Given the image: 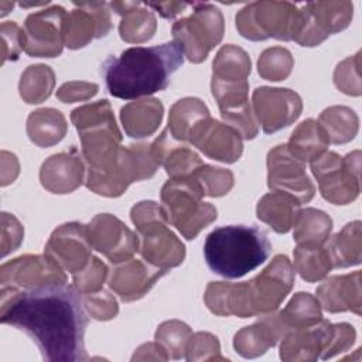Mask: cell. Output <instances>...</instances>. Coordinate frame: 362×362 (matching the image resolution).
I'll return each mask as SVG.
<instances>
[{"label":"cell","instance_id":"1","mask_svg":"<svg viewBox=\"0 0 362 362\" xmlns=\"http://www.w3.org/2000/svg\"><path fill=\"white\" fill-rule=\"evenodd\" d=\"M0 321L25 332L48 362H82L88 327L82 297L74 286L33 290L1 287Z\"/></svg>","mask_w":362,"mask_h":362},{"label":"cell","instance_id":"2","mask_svg":"<svg viewBox=\"0 0 362 362\" xmlns=\"http://www.w3.org/2000/svg\"><path fill=\"white\" fill-rule=\"evenodd\" d=\"M184 52L175 41L153 47H132L102 65L109 93L130 100L164 90L182 65Z\"/></svg>","mask_w":362,"mask_h":362},{"label":"cell","instance_id":"3","mask_svg":"<svg viewBox=\"0 0 362 362\" xmlns=\"http://www.w3.org/2000/svg\"><path fill=\"white\" fill-rule=\"evenodd\" d=\"M272 250L267 233L256 226L229 225L214 229L205 239L208 267L225 279H239L263 264Z\"/></svg>","mask_w":362,"mask_h":362},{"label":"cell","instance_id":"4","mask_svg":"<svg viewBox=\"0 0 362 362\" xmlns=\"http://www.w3.org/2000/svg\"><path fill=\"white\" fill-rule=\"evenodd\" d=\"M71 122L79 133L81 154L88 168L109 167L122 147V132L109 100L100 99L74 109Z\"/></svg>","mask_w":362,"mask_h":362},{"label":"cell","instance_id":"5","mask_svg":"<svg viewBox=\"0 0 362 362\" xmlns=\"http://www.w3.org/2000/svg\"><path fill=\"white\" fill-rule=\"evenodd\" d=\"M140 246L139 253L150 264L164 269L180 266L185 259V246L168 228L161 205L156 201H140L130 209Z\"/></svg>","mask_w":362,"mask_h":362},{"label":"cell","instance_id":"6","mask_svg":"<svg viewBox=\"0 0 362 362\" xmlns=\"http://www.w3.org/2000/svg\"><path fill=\"white\" fill-rule=\"evenodd\" d=\"M204 192L192 177L170 178L161 188V209L168 225L185 239H195L218 218L216 208L204 202Z\"/></svg>","mask_w":362,"mask_h":362},{"label":"cell","instance_id":"7","mask_svg":"<svg viewBox=\"0 0 362 362\" xmlns=\"http://www.w3.org/2000/svg\"><path fill=\"white\" fill-rule=\"evenodd\" d=\"M158 167L151 143H133L120 147L109 167L102 170L88 168L85 185L98 195L117 198L126 192L132 182L151 178Z\"/></svg>","mask_w":362,"mask_h":362},{"label":"cell","instance_id":"8","mask_svg":"<svg viewBox=\"0 0 362 362\" xmlns=\"http://www.w3.org/2000/svg\"><path fill=\"white\" fill-rule=\"evenodd\" d=\"M171 33L184 57L192 64H201L223 38V16L211 3H192L191 16L177 20Z\"/></svg>","mask_w":362,"mask_h":362},{"label":"cell","instance_id":"9","mask_svg":"<svg viewBox=\"0 0 362 362\" xmlns=\"http://www.w3.org/2000/svg\"><path fill=\"white\" fill-rule=\"evenodd\" d=\"M235 23L238 33L250 41H293L298 7L290 1H253L236 13Z\"/></svg>","mask_w":362,"mask_h":362},{"label":"cell","instance_id":"10","mask_svg":"<svg viewBox=\"0 0 362 362\" xmlns=\"http://www.w3.org/2000/svg\"><path fill=\"white\" fill-rule=\"evenodd\" d=\"M311 173L318 182L321 197L334 205H348L361 192V151L355 150L341 157L335 151H325L310 163Z\"/></svg>","mask_w":362,"mask_h":362},{"label":"cell","instance_id":"11","mask_svg":"<svg viewBox=\"0 0 362 362\" xmlns=\"http://www.w3.org/2000/svg\"><path fill=\"white\" fill-rule=\"evenodd\" d=\"M354 17L352 1H310L298 8V23L294 34L297 44L317 47L331 34L345 30Z\"/></svg>","mask_w":362,"mask_h":362},{"label":"cell","instance_id":"12","mask_svg":"<svg viewBox=\"0 0 362 362\" xmlns=\"http://www.w3.org/2000/svg\"><path fill=\"white\" fill-rule=\"evenodd\" d=\"M294 281L296 273L290 259L286 255H276L257 276L247 281L255 317L276 311L291 291Z\"/></svg>","mask_w":362,"mask_h":362},{"label":"cell","instance_id":"13","mask_svg":"<svg viewBox=\"0 0 362 362\" xmlns=\"http://www.w3.org/2000/svg\"><path fill=\"white\" fill-rule=\"evenodd\" d=\"M66 11L62 6H51L27 16L23 27V49L34 58H55L64 49V23Z\"/></svg>","mask_w":362,"mask_h":362},{"label":"cell","instance_id":"14","mask_svg":"<svg viewBox=\"0 0 362 362\" xmlns=\"http://www.w3.org/2000/svg\"><path fill=\"white\" fill-rule=\"evenodd\" d=\"M252 110L263 133H276L293 124L303 112L301 96L288 88L259 86L252 95Z\"/></svg>","mask_w":362,"mask_h":362},{"label":"cell","instance_id":"15","mask_svg":"<svg viewBox=\"0 0 362 362\" xmlns=\"http://www.w3.org/2000/svg\"><path fill=\"white\" fill-rule=\"evenodd\" d=\"M66 284L65 270L47 255H23L0 267V286L33 290Z\"/></svg>","mask_w":362,"mask_h":362},{"label":"cell","instance_id":"16","mask_svg":"<svg viewBox=\"0 0 362 362\" xmlns=\"http://www.w3.org/2000/svg\"><path fill=\"white\" fill-rule=\"evenodd\" d=\"M267 187L293 195L300 204H307L314 198L315 187L305 173V163L297 160L287 148L279 144L267 153Z\"/></svg>","mask_w":362,"mask_h":362},{"label":"cell","instance_id":"17","mask_svg":"<svg viewBox=\"0 0 362 362\" xmlns=\"http://www.w3.org/2000/svg\"><path fill=\"white\" fill-rule=\"evenodd\" d=\"M88 232L92 247L112 264L129 260L139 252V235L112 214H98L88 223Z\"/></svg>","mask_w":362,"mask_h":362},{"label":"cell","instance_id":"18","mask_svg":"<svg viewBox=\"0 0 362 362\" xmlns=\"http://www.w3.org/2000/svg\"><path fill=\"white\" fill-rule=\"evenodd\" d=\"M92 249L88 225L66 222L52 230L45 245L44 255L65 272L75 273L89 262Z\"/></svg>","mask_w":362,"mask_h":362},{"label":"cell","instance_id":"19","mask_svg":"<svg viewBox=\"0 0 362 362\" xmlns=\"http://www.w3.org/2000/svg\"><path fill=\"white\" fill-rule=\"evenodd\" d=\"M64 23V42L69 49L86 47L92 40L102 38L112 30L109 4L105 1L74 3Z\"/></svg>","mask_w":362,"mask_h":362},{"label":"cell","instance_id":"20","mask_svg":"<svg viewBox=\"0 0 362 362\" xmlns=\"http://www.w3.org/2000/svg\"><path fill=\"white\" fill-rule=\"evenodd\" d=\"M243 139L232 127L214 117L202 120L191 133L189 141L208 158L232 164L243 153Z\"/></svg>","mask_w":362,"mask_h":362},{"label":"cell","instance_id":"21","mask_svg":"<svg viewBox=\"0 0 362 362\" xmlns=\"http://www.w3.org/2000/svg\"><path fill=\"white\" fill-rule=\"evenodd\" d=\"M165 273L167 270L156 267L144 259L132 257L113 264L107 286L122 301L132 303L143 298Z\"/></svg>","mask_w":362,"mask_h":362},{"label":"cell","instance_id":"22","mask_svg":"<svg viewBox=\"0 0 362 362\" xmlns=\"http://www.w3.org/2000/svg\"><path fill=\"white\" fill-rule=\"evenodd\" d=\"M82 154L72 146L68 151L49 156L40 168L41 185L52 194H71L85 182Z\"/></svg>","mask_w":362,"mask_h":362},{"label":"cell","instance_id":"23","mask_svg":"<svg viewBox=\"0 0 362 362\" xmlns=\"http://www.w3.org/2000/svg\"><path fill=\"white\" fill-rule=\"evenodd\" d=\"M332 331V324L321 318L307 327L290 328L280 339V359L286 362H314L325 349Z\"/></svg>","mask_w":362,"mask_h":362},{"label":"cell","instance_id":"24","mask_svg":"<svg viewBox=\"0 0 362 362\" xmlns=\"http://www.w3.org/2000/svg\"><path fill=\"white\" fill-rule=\"evenodd\" d=\"M362 273L359 270L341 276H331L317 287V300L327 313L351 311L361 315Z\"/></svg>","mask_w":362,"mask_h":362},{"label":"cell","instance_id":"25","mask_svg":"<svg viewBox=\"0 0 362 362\" xmlns=\"http://www.w3.org/2000/svg\"><path fill=\"white\" fill-rule=\"evenodd\" d=\"M284 334L286 328L276 311L260 314L255 324L246 325L235 334L233 348L240 356L253 359L273 348Z\"/></svg>","mask_w":362,"mask_h":362},{"label":"cell","instance_id":"26","mask_svg":"<svg viewBox=\"0 0 362 362\" xmlns=\"http://www.w3.org/2000/svg\"><path fill=\"white\" fill-rule=\"evenodd\" d=\"M151 150L158 165L164 167L170 178L191 177L204 164L198 153L185 143L173 139L167 127L151 143Z\"/></svg>","mask_w":362,"mask_h":362},{"label":"cell","instance_id":"27","mask_svg":"<svg viewBox=\"0 0 362 362\" xmlns=\"http://www.w3.org/2000/svg\"><path fill=\"white\" fill-rule=\"evenodd\" d=\"M204 301L208 310L219 317H255L250 307L247 281H209L204 293Z\"/></svg>","mask_w":362,"mask_h":362},{"label":"cell","instance_id":"28","mask_svg":"<svg viewBox=\"0 0 362 362\" xmlns=\"http://www.w3.org/2000/svg\"><path fill=\"white\" fill-rule=\"evenodd\" d=\"M164 106L156 98H141L129 102L120 109V122L126 136L146 139L154 134L161 124Z\"/></svg>","mask_w":362,"mask_h":362},{"label":"cell","instance_id":"29","mask_svg":"<svg viewBox=\"0 0 362 362\" xmlns=\"http://www.w3.org/2000/svg\"><path fill=\"white\" fill-rule=\"evenodd\" d=\"M300 201L290 194L272 191L264 194L256 205V216L277 233H287L300 211Z\"/></svg>","mask_w":362,"mask_h":362},{"label":"cell","instance_id":"30","mask_svg":"<svg viewBox=\"0 0 362 362\" xmlns=\"http://www.w3.org/2000/svg\"><path fill=\"white\" fill-rule=\"evenodd\" d=\"M68 132L65 116L54 107H41L27 117V136L38 147H51L59 143Z\"/></svg>","mask_w":362,"mask_h":362},{"label":"cell","instance_id":"31","mask_svg":"<svg viewBox=\"0 0 362 362\" xmlns=\"http://www.w3.org/2000/svg\"><path fill=\"white\" fill-rule=\"evenodd\" d=\"M325 247L329 253L332 267L345 269L358 266L362 260L361 221L346 223L339 232L328 238Z\"/></svg>","mask_w":362,"mask_h":362},{"label":"cell","instance_id":"32","mask_svg":"<svg viewBox=\"0 0 362 362\" xmlns=\"http://www.w3.org/2000/svg\"><path fill=\"white\" fill-rule=\"evenodd\" d=\"M209 116V109L201 99L187 96L177 100L170 107L167 129L173 139L185 143L189 141L195 127Z\"/></svg>","mask_w":362,"mask_h":362},{"label":"cell","instance_id":"33","mask_svg":"<svg viewBox=\"0 0 362 362\" xmlns=\"http://www.w3.org/2000/svg\"><path fill=\"white\" fill-rule=\"evenodd\" d=\"M328 144L329 140L320 123L314 119H305L293 130L287 148L297 160L311 163L327 151Z\"/></svg>","mask_w":362,"mask_h":362},{"label":"cell","instance_id":"34","mask_svg":"<svg viewBox=\"0 0 362 362\" xmlns=\"http://www.w3.org/2000/svg\"><path fill=\"white\" fill-rule=\"evenodd\" d=\"M252 71V61L247 52L235 45L226 44L221 47L212 62L211 81L223 83H243Z\"/></svg>","mask_w":362,"mask_h":362},{"label":"cell","instance_id":"35","mask_svg":"<svg viewBox=\"0 0 362 362\" xmlns=\"http://www.w3.org/2000/svg\"><path fill=\"white\" fill-rule=\"evenodd\" d=\"M320 126L324 129L329 143L345 144L355 139L359 130V117L348 106H329L320 113Z\"/></svg>","mask_w":362,"mask_h":362},{"label":"cell","instance_id":"36","mask_svg":"<svg viewBox=\"0 0 362 362\" xmlns=\"http://www.w3.org/2000/svg\"><path fill=\"white\" fill-rule=\"evenodd\" d=\"M293 226L297 245H324L331 235L332 219L321 209L304 208L298 211Z\"/></svg>","mask_w":362,"mask_h":362},{"label":"cell","instance_id":"37","mask_svg":"<svg viewBox=\"0 0 362 362\" xmlns=\"http://www.w3.org/2000/svg\"><path fill=\"white\" fill-rule=\"evenodd\" d=\"M294 270L307 283L324 280L334 269L329 253L324 245H297L293 250Z\"/></svg>","mask_w":362,"mask_h":362},{"label":"cell","instance_id":"38","mask_svg":"<svg viewBox=\"0 0 362 362\" xmlns=\"http://www.w3.org/2000/svg\"><path fill=\"white\" fill-rule=\"evenodd\" d=\"M54 86L55 74L52 68L45 64H35L23 71L18 82V93L23 102L38 105L51 96Z\"/></svg>","mask_w":362,"mask_h":362},{"label":"cell","instance_id":"39","mask_svg":"<svg viewBox=\"0 0 362 362\" xmlns=\"http://www.w3.org/2000/svg\"><path fill=\"white\" fill-rule=\"evenodd\" d=\"M286 332L290 328L307 327L318 322L322 318V311L320 301L310 293L298 291L296 293L287 305L277 313Z\"/></svg>","mask_w":362,"mask_h":362},{"label":"cell","instance_id":"40","mask_svg":"<svg viewBox=\"0 0 362 362\" xmlns=\"http://www.w3.org/2000/svg\"><path fill=\"white\" fill-rule=\"evenodd\" d=\"M141 3L124 16L119 24V34L124 42L143 44L153 38L157 30V18L154 13Z\"/></svg>","mask_w":362,"mask_h":362},{"label":"cell","instance_id":"41","mask_svg":"<svg viewBox=\"0 0 362 362\" xmlns=\"http://www.w3.org/2000/svg\"><path fill=\"white\" fill-rule=\"evenodd\" d=\"M191 335L192 331L188 324L180 320H168L157 327L154 339L165 349L168 358L182 359L185 358V349Z\"/></svg>","mask_w":362,"mask_h":362},{"label":"cell","instance_id":"42","mask_svg":"<svg viewBox=\"0 0 362 362\" xmlns=\"http://www.w3.org/2000/svg\"><path fill=\"white\" fill-rule=\"evenodd\" d=\"M293 66L294 58L284 47L266 48L257 59V72L260 78L270 82L287 79L293 71Z\"/></svg>","mask_w":362,"mask_h":362},{"label":"cell","instance_id":"43","mask_svg":"<svg viewBox=\"0 0 362 362\" xmlns=\"http://www.w3.org/2000/svg\"><path fill=\"white\" fill-rule=\"evenodd\" d=\"M191 177L199 184L204 195L209 198L226 195L235 182L233 173L230 170L211 164H202Z\"/></svg>","mask_w":362,"mask_h":362},{"label":"cell","instance_id":"44","mask_svg":"<svg viewBox=\"0 0 362 362\" xmlns=\"http://www.w3.org/2000/svg\"><path fill=\"white\" fill-rule=\"evenodd\" d=\"M361 51L355 55L342 59L334 71V85L338 90L349 96H361L362 93V79L359 64Z\"/></svg>","mask_w":362,"mask_h":362},{"label":"cell","instance_id":"45","mask_svg":"<svg viewBox=\"0 0 362 362\" xmlns=\"http://www.w3.org/2000/svg\"><path fill=\"white\" fill-rule=\"evenodd\" d=\"M109 277V269L99 257L92 256L81 270L72 273L74 287L81 293H95L102 290Z\"/></svg>","mask_w":362,"mask_h":362},{"label":"cell","instance_id":"46","mask_svg":"<svg viewBox=\"0 0 362 362\" xmlns=\"http://www.w3.org/2000/svg\"><path fill=\"white\" fill-rule=\"evenodd\" d=\"M185 359L188 362L228 361L221 354L219 339L214 334L205 331L195 332L189 337L185 349Z\"/></svg>","mask_w":362,"mask_h":362},{"label":"cell","instance_id":"47","mask_svg":"<svg viewBox=\"0 0 362 362\" xmlns=\"http://www.w3.org/2000/svg\"><path fill=\"white\" fill-rule=\"evenodd\" d=\"M82 304L88 315L98 321L113 320L119 313V304L116 298L106 290L83 294Z\"/></svg>","mask_w":362,"mask_h":362},{"label":"cell","instance_id":"48","mask_svg":"<svg viewBox=\"0 0 362 362\" xmlns=\"http://www.w3.org/2000/svg\"><path fill=\"white\" fill-rule=\"evenodd\" d=\"M356 339V331L355 328L348 322H338L332 324V331L329 341L325 346V349L321 352L320 358L322 361L331 359L342 352H346L351 349Z\"/></svg>","mask_w":362,"mask_h":362},{"label":"cell","instance_id":"49","mask_svg":"<svg viewBox=\"0 0 362 362\" xmlns=\"http://www.w3.org/2000/svg\"><path fill=\"white\" fill-rule=\"evenodd\" d=\"M1 34V64L6 61H16L24 45L23 28L14 21H4L0 25Z\"/></svg>","mask_w":362,"mask_h":362},{"label":"cell","instance_id":"50","mask_svg":"<svg viewBox=\"0 0 362 362\" xmlns=\"http://www.w3.org/2000/svg\"><path fill=\"white\" fill-rule=\"evenodd\" d=\"M24 238V228L20 221L7 212H1V257L18 249Z\"/></svg>","mask_w":362,"mask_h":362},{"label":"cell","instance_id":"51","mask_svg":"<svg viewBox=\"0 0 362 362\" xmlns=\"http://www.w3.org/2000/svg\"><path fill=\"white\" fill-rule=\"evenodd\" d=\"M99 90L98 83L85 81H69L57 89V98L62 103H75L93 98Z\"/></svg>","mask_w":362,"mask_h":362},{"label":"cell","instance_id":"52","mask_svg":"<svg viewBox=\"0 0 362 362\" xmlns=\"http://www.w3.org/2000/svg\"><path fill=\"white\" fill-rule=\"evenodd\" d=\"M168 354L158 342L140 345L132 356V361H168Z\"/></svg>","mask_w":362,"mask_h":362},{"label":"cell","instance_id":"53","mask_svg":"<svg viewBox=\"0 0 362 362\" xmlns=\"http://www.w3.org/2000/svg\"><path fill=\"white\" fill-rule=\"evenodd\" d=\"M191 4L192 3H185V1H148V3H144V6L156 10L163 18H174L178 14L184 13L188 7H191Z\"/></svg>","mask_w":362,"mask_h":362},{"label":"cell","instance_id":"54","mask_svg":"<svg viewBox=\"0 0 362 362\" xmlns=\"http://www.w3.org/2000/svg\"><path fill=\"white\" fill-rule=\"evenodd\" d=\"M18 170H20V165L18 163H16L14 165L8 167V161L6 158V156L1 153V187H6L8 185L10 182H13L17 175H18Z\"/></svg>","mask_w":362,"mask_h":362},{"label":"cell","instance_id":"55","mask_svg":"<svg viewBox=\"0 0 362 362\" xmlns=\"http://www.w3.org/2000/svg\"><path fill=\"white\" fill-rule=\"evenodd\" d=\"M141 1H112L109 3V7L119 16H124L126 13H129L130 10H133L134 7L140 6Z\"/></svg>","mask_w":362,"mask_h":362},{"label":"cell","instance_id":"56","mask_svg":"<svg viewBox=\"0 0 362 362\" xmlns=\"http://www.w3.org/2000/svg\"><path fill=\"white\" fill-rule=\"evenodd\" d=\"M0 7H1L0 16L4 17L8 11H11V8L14 7V3H11V1H0Z\"/></svg>","mask_w":362,"mask_h":362}]
</instances>
